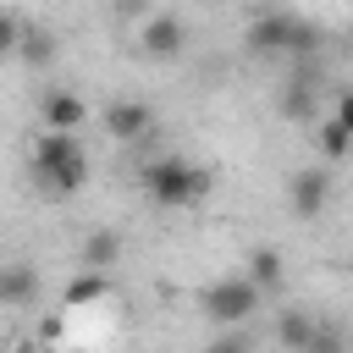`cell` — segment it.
Masks as SVG:
<instances>
[{"instance_id": "cell-1", "label": "cell", "mask_w": 353, "mask_h": 353, "mask_svg": "<svg viewBox=\"0 0 353 353\" xmlns=\"http://www.w3.org/2000/svg\"><path fill=\"white\" fill-rule=\"evenodd\" d=\"M88 176H94V160H88V149L77 143V132H39V138H33V182H39L50 199L83 193Z\"/></svg>"}, {"instance_id": "cell-2", "label": "cell", "mask_w": 353, "mask_h": 353, "mask_svg": "<svg viewBox=\"0 0 353 353\" xmlns=\"http://www.w3.org/2000/svg\"><path fill=\"white\" fill-rule=\"evenodd\" d=\"M138 182H143V193L160 204V210H188V204H199L204 193H210V171L204 165H193V160H182V154H160V160H149L143 171H138Z\"/></svg>"}, {"instance_id": "cell-3", "label": "cell", "mask_w": 353, "mask_h": 353, "mask_svg": "<svg viewBox=\"0 0 353 353\" xmlns=\"http://www.w3.org/2000/svg\"><path fill=\"white\" fill-rule=\"evenodd\" d=\"M199 309H204V320H210V325L237 331V325H248V320L265 309V292H259L248 276H221V281H210V287H204Z\"/></svg>"}, {"instance_id": "cell-4", "label": "cell", "mask_w": 353, "mask_h": 353, "mask_svg": "<svg viewBox=\"0 0 353 353\" xmlns=\"http://www.w3.org/2000/svg\"><path fill=\"white\" fill-rule=\"evenodd\" d=\"M292 33H298V17L292 11H259L243 33V50L254 61H276V55H292Z\"/></svg>"}, {"instance_id": "cell-5", "label": "cell", "mask_w": 353, "mask_h": 353, "mask_svg": "<svg viewBox=\"0 0 353 353\" xmlns=\"http://www.w3.org/2000/svg\"><path fill=\"white\" fill-rule=\"evenodd\" d=\"M188 39H193V28H188L176 11H154V17H143V28H138V50H143L149 61H182V55H188Z\"/></svg>"}, {"instance_id": "cell-6", "label": "cell", "mask_w": 353, "mask_h": 353, "mask_svg": "<svg viewBox=\"0 0 353 353\" xmlns=\"http://www.w3.org/2000/svg\"><path fill=\"white\" fill-rule=\"evenodd\" d=\"M287 204H292L298 221H320L325 204H331V176H325V165L292 171V176H287Z\"/></svg>"}, {"instance_id": "cell-7", "label": "cell", "mask_w": 353, "mask_h": 353, "mask_svg": "<svg viewBox=\"0 0 353 353\" xmlns=\"http://www.w3.org/2000/svg\"><path fill=\"white\" fill-rule=\"evenodd\" d=\"M99 127H105L116 143H143V138L154 132V110H149L143 99H110L105 116H99Z\"/></svg>"}, {"instance_id": "cell-8", "label": "cell", "mask_w": 353, "mask_h": 353, "mask_svg": "<svg viewBox=\"0 0 353 353\" xmlns=\"http://www.w3.org/2000/svg\"><path fill=\"white\" fill-rule=\"evenodd\" d=\"M39 292H44V281L28 259H0V309H33Z\"/></svg>"}, {"instance_id": "cell-9", "label": "cell", "mask_w": 353, "mask_h": 353, "mask_svg": "<svg viewBox=\"0 0 353 353\" xmlns=\"http://www.w3.org/2000/svg\"><path fill=\"white\" fill-rule=\"evenodd\" d=\"M121 254H127V237H121L116 226H94V232L83 237V248H77V270H99V276H110V270L121 265Z\"/></svg>"}, {"instance_id": "cell-10", "label": "cell", "mask_w": 353, "mask_h": 353, "mask_svg": "<svg viewBox=\"0 0 353 353\" xmlns=\"http://www.w3.org/2000/svg\"><path fill=\"white\" fill-rule=\"evenodd\" d=\"M276 347L281 353H303L309 342H314V331H320V314L314 309H303V303H287V309H276Z\"/></svg>"}, {"instance_id": "cell-11", "label": "cell", "mask_w": 353, "mask_h": 353, "mask_svg": "<svg viewBox=\"0 0 353 353\" xmlns=\"http://www.w3.org/2000/svg\"><path fill=\"white\" fill-rule=\"evenodd\" d=\"M39 116H44V132H77L88 121V105L72 94V88H50L39 99Z\"/></svg>"}, {"instance_id": "cell-12", "label": "cell", "mask_w": 353, "mask_h": 353, "mask_svg": "<svg viewBox=\"0 0 353 353\" xmlns=\"http://www.w3.org/2000/svg\"><path fill=\"white\" fill-rule=\"evenodd\" d=\"M276 110L287 116V121H320V99H314V88H309V77H292V83H281V99H276Z\"/></svg>"}, {"instance_id": "cell-13", "label": "cell", "mask_w": 353, "mask_h": 353, "mask_svg": "<svg viewBox=\"0 0 353 353\" xmlns=\"http://www.w3.org/2000/svg\"><path fill=\"white\" fill-rule=\"evenodd\" d=\"M309 138H314V149H320V160H325V165H336V160H347V154H353V132H347L342 121H331V116H320V121L309 127Z\"/></svg>"}, {"instance_id": "cell-14", "label": "cell", "mask_w": 353, "mask_h": 353, "mask_svg": "<svg viewBox=\"0 0 353 353\" xmlns=\"http://www.w3.org/2000/svg\"><path fill=\"white\" fill-rule=\"evenodd\" d=\"M110 292V281L99 276V270H77L66 287H61V309H88V303H99Z\"/></svg>"}, {"instance_id": "cell-15", "label": "cell", "mask_w": 353, "mask_h": 353, "mask_svg": "<svg viewBox=\"0 0 353 353\" xmlns=\"http://www.w3.org/2000/svg\"><path fill=\"white\" fill-rule=\"evenodd\" d=\"M243 276H248V281H254V287H259V292L270 298V292L281 287V276H287V270H281V254H276V248H254V254H248V270H243Z\"/></svg>"}, {"instance_id": "cell-16", "label": "cell", "mask_w": 353, "mask_h": 353, "mask_svg": "<svg viewBox=\"0 0 353 353\" xmlns=\"http://www.w3.org/2000/svg\"><path fill=\"white\" fill-rule=\"evenodd\" d=\"M17 61H28V66H50V61H55V33H50V28H22V50H17Z\"/></svg>"}, {"instance_id": "cell-17", "label": "cell", "mask_w": 353, "mask_h": 353, "mask_svg": "<svg viewBox=\"0 0 353 353\" xmlns=\"http://www.w3.org/2000/svg\"><path fill=\"white\" fill-rule=\"evenodd\" d=\"M303 353H353V342H347V331H342V325L320 320V331H314V342H309Z\"/></svg>"}, {"instance_id": "cell-18", "label": "cell", "mask_w": 353, "mask_h": 353, "mask_svg": "<svg viewBox=\"0 0 353 353\" xmlns=\"http://www.w3.org/2000/svg\"><path fill=\"white\" fill-rule=\"evenodd\" d=\"M22 50V22L17 17H0V61H11Z\"/></svg>"}, {"instance_id": "cell-19", "label": "cell", "mask_w": 353, "mask_h": 353, "mask_svg": "<svg viewBox=\"0 0 353 353\" xmlns=\"http://www.w3.org/2000/svg\"><path fill=\"white\" fill-rule=\"evenodd\" d=\"M314 44H320V28L298 17V33H292V55H314Z\"/></svg>"}, {"instance_id": "cell-20", "label": "cell", "mask_w": 353, "mask_h": 353, "mask_svg": "<svg viewBox=\"0 0 353 353\" xmlns=\"http://www.w3.org/2000/svg\"><path fill=\"white\" fill-rule=\"evenodd\" d=\"M331 121H342V127L353 132V88H336V94H331Z\"/></svg>"}, {"instance_id": "cell-21", "label": "cell", "mask_w": 353, "mask_h": 353, "mask_svg": "<svg viewBox=\"0 0 353 353\" xmlns=\"http://www.w3.org/2000/svg\"><path fill=\"white\" fill-rule=\"evenodd\" d=\"M204 353H254V347H248V336H237V331H221V336H215Z\"/></svg>"}, {"instance_id": "cell-22", "label": "cell", "mask_w": 353, "mask_h": 353, "mask_svg": "<svg viewBox=\"0 0 353 353\" xmlns=\"http://www.w3.org/2000/svg\"><path fill=\"white\" fill-rule=\"evenodd\" d=\"M0 17H11V11H6V0H0Z\"/></svg>"}]
</instances>
